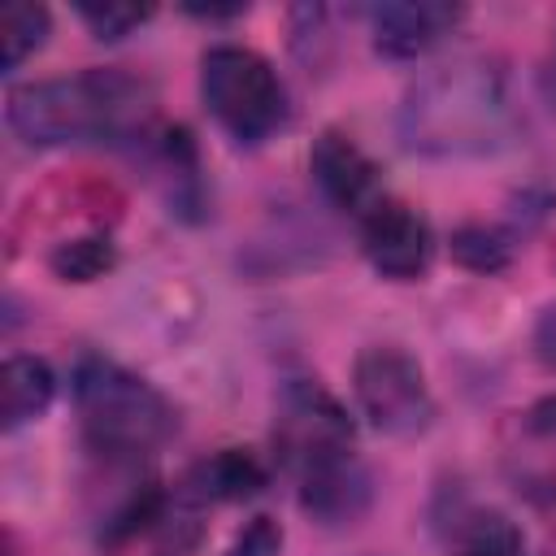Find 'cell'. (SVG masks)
Instances as JSON below:
<instances>
[{"label": "cell", "instance_id": "obj_1", "mask_svg": "<svg viewBox=\"0 0 556 556\" xmlns=\"http://www.w3.org/2000/svg\"><path fill=\"white\" fill-rule=\"evenodd\" d=\"M513 130L508 91L495 65L452 61L421 74L400 104V139L417 156H482Z\"/></svg>", "mask_w": 556, "mask_h": 556}, {"label": "cell", "instance_id": "obj_2", "mask_svg": "<svg viewBox=\"0 0 556 556\" xmlns=\"http://www.w3.org/2000/svg\"><path fill=\"white\" fill-rule=\"evenodd\" d=\"M152 113V87L122 70H83L70 78H43L9 91L4 117L17 139L35 148L122 139L143 130Z\"/></svg>", "mask_w": 556, "mask_h": 556}, {"label": "cell", "instance_id": "obj_3", "mask_svg": "<svg viewBox=\"0 0 556 556\" xmlns=\"http://www.w3.org/2000/svg\"><path fill=\"white\" fill-rule=\"evenodd\" d=\"M74 404L87 443L113 460L152 456L178 430L174 404L152 382L104 356H87L74 369Z\"/></svg>", "mask_w": 556, "mask_h": 556}, {"label": "cell", "instance_id": "obj_4", "mask_svg": "<svg viewBox=\"0 0 556 556\" xmlns=\"http://www.w3.org/2000/svg\"><path fill=\"white\" fill-rule=\"evenodd\" d=\"M200 96L217 126L239 143H261L291 117L287 87L274 65L239 43H213L200 56Z\"/></svg>", "mask_w": 556, "mask_h": 556}, {"label": "cell", "instance_id": "obj_5", "mask_svg": "<svg viewBox=\"0 0 556 556\" xmlns=\"http://www.w3.org/2000/svg\"><path fill=\"white\" fill-rule=\"evenodd\" d=\"M352 391H356V404L369 417V426L382 434L413 439L434 421V395L426 387L421 365L391 343L365 348L356 356Z\"/></svg>", "mask_w": 556, "mask_h": 556}, {"label": "cell", "instance_id": "obj_6", "mask_svg": "<svg viewBox=\"0 0 556 556\" xmlns=\"http://www.w3.org/2000/svg\"><path fill=\"white\" fill-rule=\"evenodd\" d=\"M274 439H278L282 456L295 469H304L317 456L352 447V421H348V413L339 408V400L330 391H321L317 382L295 378V382L282 387Z\"/></svg>", "mask_w": 556, "mask_h": 556}, {"label": "cell", "instance_id": "obj_7", "mask_svg": "<svg viewBox=\"0 0 556 556\" xmlns=\"http://www.w3.org/2000/svg\"><path fill=\"white\" fill-rule=\"evenodd\" d=\"M361 248L369 265L391 282H413L430 269L434 239L430 226L400 200H382L361 217Z\"/></svg>", "mask_w": 556, "mask_h": 556}, {"label": "cell", "instance_id": "obj_8", "mask_svg": "<svg viewBox=\"0 0 556 556\" xmlns=\"http://www.w3.org/2000/svg\"><path fill=\"white\" fill-rule=\"evenodd\" d=\"M465 17L460 4L447 0H395L369 9V30H374V52L391 61H417L430 48H439L456 22Z\"/></svg>", "mask_w": 556, "mask_h": 556}, {"label": "cell", "instance_id": "obj_9", "mask_svg": "<svg viewBox=\"0 0 556 556\" xmlns=\"http://www.w3.org/2000/svg\"><path fill=\"white\" fill-rule=\"evenodd\" d=\"M295 473H300V504L321 526H352L369 508V491L374 486H369L365 465L352 456V447L317 456Z\"/></svg>", "mask_w": 556, "mask_h": 556}, {"label": "cell", "instance_id": "obj_10", "mask_svg": "<svg viewBox=\"0 0 556 556\" xmlns=\"http://www.w3.org/2000/svg\"><path fill=\"white\" fill-rule=\"evenodd\" d=\"M308 169L321 187V195L330 204H339L343 213H369L382 204V187H378V165L339 130H321L313 152H308Z\"/></svg>", "mask_w": 556, "mask_h": 556}, {"label": "cell", "instance_id": "obj_11", "mask_svg": "<svg viewBox=\"0 0 556 556\" xmlns=\"http://www.w3.org/2000/svg\"><path fill=\"white\" fill-rule=\"evenodd\" d=\"M439 539L452 556H521L526 552V534L521 526L491 508V504H473V500H452L439 513Z\"/></svg>", "mask_w": 556, "mask_h": 556}, {"label": "cell", "instance_id": "obj_12", "mask_svg": "<svg viewBox=\"0 0 556 556\" xmlns=\"http://www.w3.org/2000/svg\"><path fill=\"white\" fill-rule=\"evenodd\" d=\"M265 491V465L243 447H222L208 460L191 465L182 478V495L195 504H230Z\"/></svg>", "mask_w": 556, "mask_h": 556}, {"label": "cell", "instance_id": "obj_13", "mask_svg": "<svg viewBox=\"0 0 556 556\" xmlns=\"http://www.w3.org/2000/svg\"><path fill=\"white\" fill-rule=\"evenodd\" d=\"M56 378L39 356H9L4 374H0V413H4V430H17L35 417H43V408L52 404Z\"/></svg>", "mask_w": 556, "mask_h": 556}, {"label": "cell", "instance_id": "obj_14", "mask_svg": "<svg viewBox=\"0 0 556 556\" xmlns=\"http://www.w3.org/2000/svg\"><path fill=\"white\" fill-rule=\"evenodd\" d=\"M48 39V9L30 0H9L0 9V61L4 70H17L35 48Z\"/></svg>", "mask_w": 556, "mask_h": 556}, {"label": "cell", "instance_id": "obj_15", "mask_svg": "<svg viewBox=\"0 0 556 556\" xmlns=\"http://www.w3.org/2000/svg\"><path fill=\"white\" fill-rule=\"evenodd\" d=\"M113 261H117V256H113V243L100 239V235L65 239V243H56V248L48 252L52 274L65 278V282H91V278H100L104 269H113Z\"/></svg>", "mask_w": 556, "mask_h": 556}, {"label": "cell", "instance_id": "obj_16", "mask_svg": "<svg viewBox=\"0 0 556 556\" xmlns=\"http://www.w3.org/2000/svg\"><path fill=\"white\" fill-rule=\"evenodd\" d=\"M452 256H456L465 269H473V274H495V269L508 265L513 243H508L500 230H491V226H460V230L452 235Z\"/></svg>", "mask_w": 556, "mask_h": 556}, {"label": "cell", "instance_id": "obj_17", "mask_svg": "<svg viewBox=\"0 0 556 556\" xmlns=\"http://www.w3.org/2000/svg\"><path fill=\"white\" fill-rule=\"evenodd\" d=\"M78 17L91 26L96 39H122V35H130L139 22H148L152 9H148V4H117V0H104V4L83 0V4H78Z\"/></svg>", "mask_w": 556, "mask_h": 556}, {"label": "cell", "instance_id": "obj_18", "mask_svg": "<svg viewBox=\"0 0 556 556\" xmlns=\"http://www.w3.org/2000/svg\"><path fill=\"white\" fill-rule=\"evenodd\" d=\"M222 556H282V526L274 517H252Z\"/></svg>", "mask_w": 556, "mask_h": 556}, {"label": "cell", "instance_id": "obj_19", "mask_svg": "<svg viewBox=\"0 0 556 556\" xmlns=\"http://www.w3.org/2000/svg\"><path fill=\"white\" fill-rule=\"evenodd\" d=\"M534 343H539V356H543L547 365H556V308L543 313V321H539V330H534Z\"/></svg>", "mask_w": 556, "mask_h": 556}]
</instances>
